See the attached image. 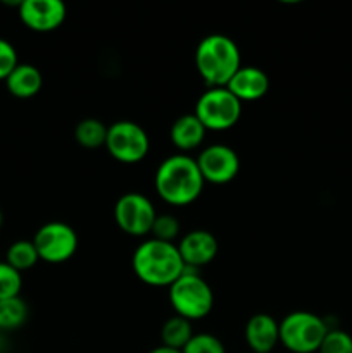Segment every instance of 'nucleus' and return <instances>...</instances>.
I'll list each match as a JSON object with an SVG mask.
<instances>
[{
	"instance_id": "nucleus-21",
	"label": "nucleus",
	"mask_w": 352,
	"mask_h": 353,
	"mask_svg": "<svg viewBox=\"0 0 352 353\" xmlns=\"http://www.w3.org/2000/svg\"><path fill=\"white\" fill-rule=\"evenodd\" d=\"M21 288H23L21 272L16 271L7 262H0V300L19 296Z\"/></svg>"
},
{
	"instance_id": "nucleus-9",
	"label": "nucleus",
	"mask_w": 352,
	"mask_h": 353,
	"mask_svg": "<svg viewBox=\"0 0 352 353\" xmlns=\"http://www.w3.org/2000/svg\"><path fill=\"white\" fill-rule=\"evenodd\" d=\"M155 217L157 212L154 203L138 192L124 193L114 205V221L117 228L130 236L141 238L150 234Z\"/></svg>"
},
{
	"instance_id": "nucleus-7",
	"label": "nucleus",
	"mask_w": 352,
	"mask_h": 353,
	"mask_svg": "<svg viewBox=\"0 0 352 353\" xmlns=\"http://www.w3.org/2000/svg\"><path fill=\"white\" fill-rule=\"evenodd\" d=\"M106 148L110 157L123 164H137L147 157L150 150L148 134L133 121H117L107 130Z\"/></svg>"
},
{
	"instance_id": "nucleus-15",
	"label": "nucleus",
	"mask_w": 352,
	"mask_h": 353,
	"mask_svg": "<svg viewBox=\"0 0 352 353\" xmlns=\"http://www.w3.org/2000/svg\"><path fill=\"white\" fill-rule=\"evenodd\" d=\"M206 133L207 130L197 119L195 114H185L173 123L171 130H169V138H171V143L185 154V152L199 148L204 143Z\"/></svg>"
},
{
	"instance_id": "nucleus-26",
	"label": "nucleus",
	"mask_w": 352,
	"mask_h": 353,
	"mask_svg": "<svg viewBox=\"0 0 352 353\" xmlns=\"http://www.w3.org/2000/svg\"><path fill=\"white\" fill-rule=\"evenodd\" d=\"M148 353H182V350H175V348H169V347H164V345H161V347L154 348V350H150Z\"/></svg>"
},
{
	"instance_id": "nucleus-19",
	"label": "nucleus",
	"mask_w": 352,
	"mask_h": 353,
	"mask_svg": "<svg viewBox=\"0 0 352 353\" xmlns=\"http://www.w3.org/2000/svg\"><path fill=\"white\" fill-rule=\"evenodd\" d=\"M38 261H40V257H38V252L33 240L14 241V243L7 248L6 262L9 265H12L16 271H28V269L35 268V265L38 264Z\"/></svg>"
},
{
	"instance_id": "nucleus-18",
	"label": "nucleus",
	"mask_w": 352,
	"mask_h": 353,
	"mask_svg": "<svg viewBox=\"0 0 352 353\" xmlns=\"http://www.w3.org/2000/svg\"><path fill=\"white\" fill-rule=\"evenodd\" d=\"M107 130L109 128L99 119H83L76 124L75 128V138L81 147L85 148H99L106 145L107 140Z\"/></svg>"
},
{
	"instance_id": "nucleus-27",
	"label": "nucleus",
	"mask_w": 352,
	"mask_h": 353,
	"mask_svg": "<svg viewBox=\"0 0 352 353\" xmlns=\"http://www.w3.org/2000/svg\"><path fill=\"white\" fill-rule=\"evenodd\" d=\"M2 226H3V214L2 210H0V230H2Z\"/></svg>"
},
{
	"instance_id": "nucleus-4",
	"label": "nucleus",
	"mask_w": 352,
	"mask_h": 353,
	"mask_svg": "<svg viewBox=\"0 0 352 353\" xmlns=\"http://www.w3.org/2000/svg\"><path fill=\"white\" fill-rule=\"evenodd\" d=\"M168 296L176 316L185 317L190 323L209 316L214 305V293L209 283L190 269L169 286Z\"/></svg>"
},
{
	"instance_id": "nucleus-10",
	"label": "nucleus",
	"mask_w": 352,
	"mask_h": 353,
	"mask_svg": "<svg viewBox=\"0 0 352 353\" xmlns=\"http://www.w3.org/2000/svg\"><path fill=\"white\" fill-rule=\"evenodd\" d=\"M204 181L211 185H228L240 171V159L228 145H211L195 159Z\"/></svg>"
},
{
	"instance_id": "nucleus-25",
	"label": "nucleus",
	"mask_w": 352,
	"mask_h": 353,
	"mask_svg": "<svg viewBox=\"0 0 352 353\" xmlns=\"http://www.w3.org/2000/svg\"><path fill=\"white\" fill-rule=\"evenodd\" d=\"M17 52L10 41L0 38V79L6 81L10 72L17 68Z\"/></svg>"
},
{
	"instance_id": "nucleus-17",
	"label": "nucleus",
	"mask_w": 352,
	"mask_h": 353,
	"mask_svg": "<svg viewBox=\"0 0 352 353\" xmlns=\"http://www.w3.org/2000/svg\"><path fill=\"white\" fill-rule=\"evenodd\" d=\"M193 326L188 319L179 316H173L162 324L161 327V341L164 347L175 348V350H183L185 345L192 340Z\"/></svg>"
},
{
	"instance_id": "nucleus-11",
	"label": "nucleus",
	"mask_w": 352,
	"mask_h": 353,
	"mask_svg": "<svg viewBox=\"0 0 352 353\" xmlns=\"http://www.w3.org/2000/svg\"><path fill=\"white\" fill-rule=\"evenodd\" d=\"M66 9L61 0H23L19 17L26 28L37 33H50L66 21Z\"/></svg>"
},
{
	"instance_id": "nucleus-13",
	"label": "nucleus",
	"mask_w": 352,
	"mask_h": 353,
	"mask_svg": "<svg viewBox=\"0 0 352 353\" xmlns=\"http://www.w3.org/2000/svg\"><path fill=\"white\" fill-rule=\"evenodd\" d=\"M226 88L244 102H255V100L262 99L269 90V78L262 69L255 68V65H242Z\"/></svg>"
},
{
	"instance_id": "nucleus-1",
	"label": "nucleus",
	"mask_w": 352,
	"mask_h": 353,
	"mask_svg": "<svg viewBox=\"0 0 352 353\" xmlns=\"http://www.w3.org/2000/svg\"><path fill=\"white\" fill-rule=\"evenodd\" d=\"M204 185L206 181L197 161L186 154L171 155L162 161L155 171V192L169 205H190L199 199Z\"/></svg>"
},
{
	"instance_id": "nucleus-14",
	"label": "nucleus",
	"mask_w": 352,
	"mask_h": 353,
	"mask_svg": "<svg viewBox=\"0 0 352 353\" xmlns=\"http://www.w3.org/2000/svg\"><path fill=\"white\" fill-rule=\"evenodd\" d=\"M245 341L252 353H271L280 343V323L269 314H255L245 324Z\"/></svg>"
},
{
	"instance_id": "nucleus-12",
	"label": "nucleus",
	"mask_w": 352,
	"mask_h": 353,
	"mask_svg": "<svg viewBox=\"0 0 352 353\" xmlns=\"http://www.w3.org/2000/svg\"><path fill=\"white\" fill-rule=\"evenodd\" d=\"M176 247H178L179 255H182L183 264L190 271L211 264L216 259L217 250H219L216 236L204 230L186 233L185 236H182Z\"/></svg>"
},
{
	"instance_id": "nucleus-23",
	"label": "nucleus",
	"mask_w": 352,
	"mask_h": 353,
	"mask_svg": "<svg viewBox=\"0 0 352 353\" xmlns=\"http://www.w3.org/2000/svg\"><path fill=\"white\" fill-rule=\"evenodd\" d=\"M182 353H226L224 345L214 334H193Z\"/></svg>"
},
{
	"instance_id": "nucleus-3",
	"label": "nucleus",
	"mask_w": 352,
	"mask_h": 353,
	"mask_svg": "<svg viewBox=\"0 0 352 353\" xmlns=\"http://www.w3.org/2000/svg\"><path fill=\"white\" fill-rule=\"evenodd\" d=\"M195 68L209 88L226 86L242 68L240 48L226 34H209L197 45Z\"/></svg>"
},
{
	"instance_id": "nucleus-2",
	"label": "nucleus",
	"mask_w": 352,
	"mask_h": 353,
	"mask_svg": "<svg viewBox=\"0 0 352 353\" xmlns=\"http://www.w3.org/2000/svg\"><path fill=\"white\" fill-rule=\"evenodd\" d=\"M135 276L148 286H169L186 271L176 243L148 238L138 245L133 254Z\"/></svg>"
},
{
	"instance_id": "nucleus-5",
	"label": "nucleus",
	"mask_w": 352,
	"mask_h": 353,
	"mask_svg": "<svg viewBox=\"0 0 352 353\" xmlns=\"http://www.w3.org/2000/svg\"><path fill=\"white\" fill-rule=\"evenodd\" d=\"M328 331L330 327L320 316L297 310L280 323V343L292 353H314L320 350Z\"/></svg>"
},
{
	"instance_id": "nucleus-16",
	"label": "nucleus",
	"mask_w": 352,
	"mask_h": 353,
	"mask_svg": "<svg viewBox=\"0 0 352 353\" xmlns=\"http://www.w3.org/2000/svg\"><path fill=\"white\" fill-rule=\"evenodd\" d=\"M41 85L43 78L40 69L31 64H17V68L6 79V86L10 95L23 100L37 95L41 90Z\"/></svg>"
},
{
	"instance_id": "nucleus-8",
	"label": "nucleus",
	"mask_w": 352,
	"mask_h": 353,
	"mask_svg": "<svg viewBox=\"0 0 352 353\" xmlns=\"http://www.w3.org/2000/svg\"><path fill=\"white\" fill-rule=\"evenodd\" d=\"M33 243L40 261L48 264L68 262L78 250V234L62 221H50L35 233Z\"/></svg>"
},
{
	"instance_id": "nucleus-22",
	"label": "nucleus",
	"mask_w": 352,
	"mask_h": 353,
	"mask_svg": "<svg viewBox=\"0 0 352 353\" xmlns=\"http://www.w3.org/2000/svg\"><path fill=\"white\" fill-rule=\"evenodd\" d=\"M152 238L166 243H175L179 234V223L171 214H157L150 231Z\"/></svg>"
},
{
	"instance_id": "nucleus-24",
	"label": "nucleus",
	"mask_w": 352,
	"mask_h": 353,
	"mask_svg": "<svg viewBox=\"0 0 352 353\" xmlns=\"http://www.w3.org/2000/svg\"><path fill=\"white\" fill-rule=\"evenodd\" d=\"M317 353H352V336L342 330H330Z\"/></svg>"
},
{
	"instance_id": "nucleus-20",
	"label": "nucleus",
	"mask_w": 352,
	"mask_h": 353,
	"mask_svg": "<svg viewBox=\"0 0 352 353\" xmlns=\"http://www.w3.org/2000/svg\"><path fill=\"white\" fill-rule=\"evenodd\" d=\"M28 319V305L21 296L0 300V331H14Z\"/></svg>"
},
{
	"instance_id": "nucleus-6",
	"label": "nucleus",
	"mask_w": 352,
	"mask_h": 353,
	"mask_svg": "<svg viewBox=\"0 0 352 353\" xmlns=\"http://www.w3.org/2000/svg\"><path fill=\"white\" fill-rule=\"evenodd\" d=\"M193 114L207 131H226L240 119L242 102L226 86L207 88L197 99Z\"/></svg>"
}]
</instances>
